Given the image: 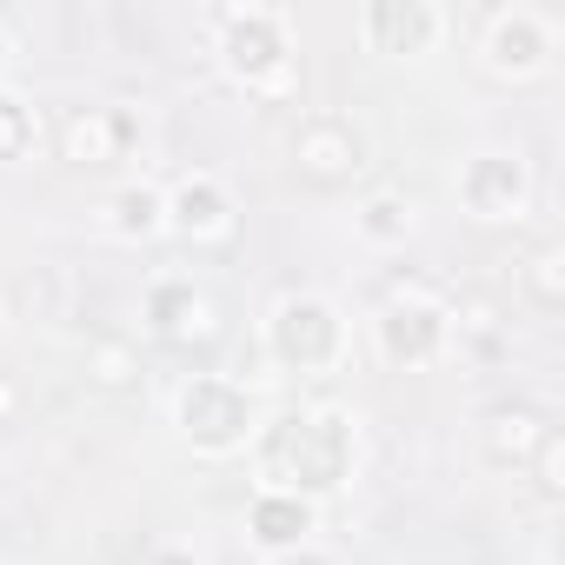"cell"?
<instances>
[{
  "label": "cell",
  "mask_w": 565,
  "mask_h": 565,
  "mask_svg": "<svg viewBox=\"0 0 565 565\" xmlns=\"http://www.w3.org/2000/svg\"><path fill=\"white\" fill-rule=\"evenodd\" d=\"M226 54H233L239 67H266V61L279 54V28H273V14H246V21L233 28Z\"/></svg>",
  "instance_id": "1"
}]
</instances>
